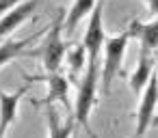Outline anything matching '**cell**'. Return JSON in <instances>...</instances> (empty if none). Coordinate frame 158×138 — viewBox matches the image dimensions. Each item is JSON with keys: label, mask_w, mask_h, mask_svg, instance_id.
<instances>
[{"label": "cell", "mask_w": 158, "mask_h": 138, "mask_svg": "<svg viewBox=\"0 0 158 138\" xmlns=\"http://www.w3.org/2000/svg\"><path fill=\"white\" fill-rule=\"evenodd\" d=\"M145 2H147V7H149V15L156 18V0H145Z\"/></svg>", "instance_id": "16"}, {"label": "cell", "mask_w": 158, "mask_h": 138, "mask_svg": "<svg viewBox=\"0 0 158 138\" xmlns=\"http://www.w3.org/2000/svg\"><path fill=\"white\" fill-rule=\"evenodd\" d=\"M102 15H104V0H98L95 7L89 13V24L82 37V48L87 52V61H100V52H102V43H104V24H102Z\"/></svg>", "instance_id": "5"}, {"label": "cell", "mask_w": 158, "mask_h": 138, "mask_svg": "<svg viewBox=\"0 0 158 138\" xmlns=\"http://www.w3.org/2000/svg\"><path fill=\"white\" fill-rule=\"evenodd\" d=\"M78 95H76V104H72V114L76 125L85 127L89 132L91 138H98L91 127H89V116L91 110L95 106L98 99V86H100V61H87L85 65V73L82 78H78Z\"/></svg>", "instance_id": "1"}, {"label": "cell", "mask_w": 158, "mask_h": 138, "mask_svg": "<svg viewBox=\"0 0 158 138\" xmlns=\"http://www.w3.org/2000/svg\"><path fill=\"white\" fill-rule=\"evenodd\" d=\"M48 28H41L37 30L35 35H28L24 39H13V37H7L2 43H0V69H2L5 65H9L11 61L15 58H22V56H37L39 50H31V45L41 39V35H46Z\"/></svg>", "instance_id": "7"}, {"label": "cell", "mask_w": 158, "mask_h": 138, "mask_svg": "<svg viewBox=\"0 0 158 138\" xmlns=\"http://www.w3.org/2000/svg\"><path fill=\"white\" fill-rule=\"evenodd\" d=\"M130 37L139 39V54H154L156 56V45H158V20L152 18L149 22H139L132 20L128 24Z\"/></svg>", "instance_id": "9"}, {"label": "cell", "mask_w": 158, "mask_h": 138, "mask_svg": "<svg viewBox=\"0 0 158 138\" xmlns=\"http://www.w3.org/2000/svg\"><path fill=\"white\" fill-rule=\"evenodd\" d=\"M95 2H98V0H74L72 9L63 18V35H72L76 30V26L80 24V20H85L91 13V9L95 7Z\"/></svg>", "instance_id": "13"}, {"label": "cell", "mask_w": 158, "mask_h": 138, "mask_svg": "<svg viewBox=\"0 0 158 138\" xmlns=\"http://www.w3.org/2000/svg\"><path fill=\"white\" fill-rule=\"evenodd\" d=\"M0 138H7V132H2V129H0Z\"/></svg>", "instance_id": "17"}, {"label": "cell", "mask_w": 158, "mask_h": 138, "mask_svg": "<svg viewBox=\"0 0 158 138\" xmlns=\"http://www.w3.org/2000/svg\"><path fill=\"white\" fill-rule=\"evenodd\" d=\"M63 18H65V11H59L54 24L48 26V30H46L48 33L46 43L39 48V56L44 61L46 73L61 71V65H63V56H65V50H67V43L63 39Z\"/></svg>", "instance_id": "3"}, {"label": "cell", "mask_w": 158, "mask_h": 138, "mask_svg": "<svg viewBox=\"0 0 158 138\" xmlns=\"http://www.w3.org/2000/svg\"><path fill=\"white\" fill-rule=\"evenodd\" d=\"M39 0H22L20 5H15L13 9H9L5 15H0V39H7L13 35V30H18L37 9Z\"/></svg>", "instance_id": "8"}, {"label": "cell", "mask_w": 158, "mask_h": 138, "mask_svg": "<svg viewBox=\"0 0 158 138\" xmlns=\"http://www.w3.org/2000/svg\"><path fill=\"white\" fill-rule=\"evenodd\" d=\"M28 84H24L20 91L15 93H5L0 89V129L2 132H9V127L18 121L20 116V104H22V97L28 93Z\"/></svg>", "instance_id": "10"}, {"label": "cell", "mask_w": 158, "mask_h": 138, "mask_svg": "<svg viewBox=\"0 0 158 138\" xmlns=\"http://www.w3.org/2000/svg\"><path fill=\"white\" fill-rule=\"evenodd\" d=\"M46 116H48V138H72L74 136L76 132L74 114H67L65 119H61L54 106H46Z\"/></svg>", "instance_id": "11"}, {"label": "cell", "mask_w": 158, "mask_h": 138, "mask_svg": "<svg viewBox=\"0 0 158 138\" xmlns=\"http://www.w3.org/2000/svg\"><path fill=\"white\" fill-rule=\"evenodd\" d=\"M130 33H121V35H115V37H104V63L100 65V82H102V89H104V95H108L110 91V84L113 80L121 73V65H123V56H126V50H128V43H130Z\"/></svg>", "instance_id": "2"}, {"label": "cell", "mask_w": 158, "mask_h": 138, "mask_svg": "<svg viewBox=\"0 0 158 138\" xmlns=\"http://www.w3.org/2000/svg\"><path fill=\"white\" fill-rule=\"evenodd\" d=\"M22 0H0V15H5L9 9H13L15 5H20Z\"/></svg>", "instance_id": "15"}, {"label": "cell", "mask_w": 158, "mask_h": 138, "mask_svg": "<svg viewBox=\"0 0 158 138\" xmlns=\"http://www.w3.org/2000/svg\"><path fill=\"white\" fill-rule=\"evenodd\" d=\"M154 65H156V56L154 54H139V63H136V69L130 73L128 82H130V91L134 95H141V91L145 89L147 80L152 78L154 73Z\"/></svg>", "instance_id": "12"}, {"label": "cell", "mask_w": 158, "mask_h": 138, "mask_svg": "<svg viewBox=\"0 0 158 138\" xmlns=\"http://www.w3.org/2000/svg\"><path fill=\"white\" fill-rule=\"evenodd\" d=\"M63 61L67 63V71H69V84L78 82V76L85 71V65H87V52L82 48V43H76V45H67L65 50V56Z\"/></svg>", "instance_id": "14"}, {"label": "cell", "mask_w": 158, "mask_h": 138, "mask_svg": "<svg viewBox=\"0 0 158 138\" xmlns=\"http://www.w3.org/2000/svg\"><path fill=\"white\" fill-rule=\"evenodd\" d=\"M156 76L152 73V78L147 80L145 89L141 91V104L136 108V127H134V136L132 138H143L145 132L149 129L152 121H154V114H156Z\"/></svg>", "instance_id": "6"}, {"label": "cell", "mask_w": 158, "mask_h": 138, "mask_svg": "<svg viewBox=\"0 0 158 138\" xmlns=\"http://www.w3.org/2000/svg\"><path fill=\"white\" fill-rule=\"evenodd\" d=\"M26 82H44L48 86V93L39 101H31L33 106H54L63 104L65 114H72V101H69V80L61 71H52L46 76H26Z\"/></svg>", "instance_id": "4"}]
</instances>
